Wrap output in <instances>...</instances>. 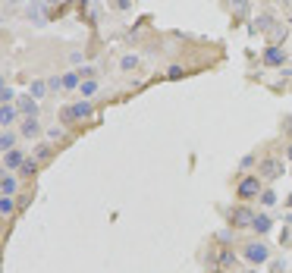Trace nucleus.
I'll return each instance as SVG.
<instances>
[{
  "label": "nucleus",
  "instance_id": "13",
  "mask_svg": "<svg viewBox=\"0 0 292 273\" xmlns=\"http://www.w3.org/2000/svg\"><path fill=\"white\" fill-rule=\"evenodd\" d=\"M48 88H50V85H48V82H41V79H38V82H32V85H29V95L35 97V101H41V97L48 95Z\"/></svg>",
  "mask_w": 292,
  "mask_h": 273
},
{
  "label": "nucleus",
  "instance_id": "22",
  "mask_svg": "<svg viewBox=\"0 0 292 273\" xmlns=\"http://www.w3.org/2000/svg\"><path fill=\"white\" fill-rule=\"evenodd\" d=\"M261 204H264V208H274V204H276V195H274V192H261Z\"/></svg>",
  "mask_w": 292,
  "mask_h": 273
},
{
  "label": "nucleus",
  "instance_id": "17",
  "mask_svg": "<svg viewBox=\"0 0 292 273\" xmlns=\"http://www.w3.org/2000/svg\"><path fill=\"white\" fill-rule=\"evenodd\" d=\"M79 82H82V76H79V69H72V72H66V76H63V88H76Z\"/></svg>",
  "mask_w": 292,
  "mask_h": 273
},
{
  "label": "nucleus",
  "instance_id": "23",
  "mask_svg": "<svg viewBox=\"0 0 292 273\" xmlns=\"http://www.w3.org/2000/svg\"><path fill=\"white\" fill-rule=\"evenodd\" d=\"M35 170H38V163H35V161H25L22 166H19V173H22V176H32Z\"/></svg>",
  "mask_w": 292,
  "mask_h": 273
},
{
  "label": "nucleus",
  "instance_id": "20",
  "mask_svg": "<svg viewBox=\"0 0 292 273\" xmlns=\"http://www.w3.org/2000/svg\"><path fill=\"white\" fill-rule=\"evenodd\" d=\"M0 101H3V104H13V101H16V91H13L10 85H3V88H0Z\"/></svg>",
  "mask_w": 292,
  "mask_h": 273
},
{
  "label": "nucleus",
  "instance_id": "18",
  "mask_svg": "<svg viewBox=\"0 0 292 273\" xmlns=\"http://www.w3.org/2000/svg\"><path fill=\"white\" fill-rule=\"evenodd\" d=\"M95 91H97V82H95V79H85V82H82V97L88 101V97L95 95Z\"/></svg>",
  "mask_w": 292,
  "mask_h": 273
},
{
  "label": "nucleus",
  "instance_id": "24",
  "mask_svg": "<svg viewBox=\"0 0 292 273\" xmlns=\"http://www.w3.org/2000/svg\"><path fill=\"white\" fill-rule=\"evenodd\" d=\"M233 3V13H245L248 10V0H229Z\"/></svg>",
  "mask_w": 292,
  "mask_h": 273
},
{
  "label": "nucleus",
  "instance_id": "26",
  "mask_svg": "<svg viewBox=\"0 0 292 273\" xmlns=\"http://www.w3.org/2000/svg\"><path fill=\"white\" fill-rule=\"evenodd\" d=\"M167 76H170V79H179V76H182V66H170Z\"/></svg>",
  "mask_w": 292,
  "mask_h": 273
},
{
  "label": "nucleus",
  "instance_id": "30",
  "mask_svg": "<svg viewBox=\"0 0 292 273\" xmlns=\"http://www.w3.org/2000/svg\"><path fill=\"white\" fill-rule=\"evenodd\" d=\"M286 132H292V119H289V123H286Z\"/></svg>",
  "mask_w": 292,
  "mask_h": 273
},
{
  "label": "nucleus",
  "instance_id": "25",
  "mask_svg": "<svg viewBox=\"0 0 292 273\" xmlns=\"http://www.w3.org/2000/svg\"><path fill=\"white\" fill-rule=\"evenodd\" d=\"M79 76H82V79H95V66H82V69H79Z\"/></svg>",
  "mask_w": 292,
  "mask_h": 273
},
{
  "label": "nucleus",
  "instance_id": "5",
  "mask_svg": "<svg viewBox=\"0 0 292 273\" xmlns=\"http://www.w3.org/2000/svg\"><path fill=\"white\" fill-rule=\"evenodd\" d=\"M236 192H239V198H255L258 192H261V179H258V176H245L242 182H239Z\"/></svg>",
  "mask_w": 292,
  "mask_h": 273
},
{
  "label": "nucleus",
  "instance_id": "6",
  "mask_svg": "<svg viewBox=\"0 0 292 273\" xmlns=\"http://www.w3.org/2000/svg\"><path fill=\"white\" fill-rule=\"evenodd\" d=\"M25 161H29V157H25L19 148H13V151H6V154H3V166H6V170H19Z\"/></svg>",
  "mask_w": 292,
  "mask_h": 273
},
{
  "label": "nucleus",
  "instance_id": "15",
  "mask_svg": "<svg viewBox=\"0 0 292 273\" xmlns=\"http://www.w3.org/2000/svg\"><path fill=\"white\" fill-rule=\"evenodd\" d=\"M119 69H123V72H132V69H138V57H135V54H126L123 60H119Z\"/></svg>",
  "mask_w": 292,
  "mask_h": 273
},
{
  "label": "nucleus",
  "instance_id": "27",
  "mask_svg": "<svg viewBox=\"0 0 292 273\" xmlns=\"http://www.w3.org/2000/svg\"><path fill=\"white\" fill-rule=\"evenodd\" d=\"M35 154H38V157H48V154H50V145H38Z\"/></svg>",
  "mask_w": 292,
  "mask_h": 273
},
{
  "label": "nucleus",
  "instance_id": "14",
  "mask_svg": "<svg viewBox=\"0 0 292 273\" xmlns=\"http://www.w3.org/2000/svg\"><path fill=\"white\" fill-rule=\"evenodd\" d=\"M270 226H274V220H270L267 214H258V217H255V226H251V229H255V232H270Z\"/></svg>",
  "mask_w": 292,
  "mask_h": 273
},
{
  "label": "nucleus",
  "instance_id": "28",
  "mask_svg": "<svg viewBox=\"0 0 292 273\" xmlns=\"http://www.w3.org/2000/svg\"><path fill=\"white\" fill-rule=\"evenodd\" d=\"M44 6H57V3H63V0H41Z\"/></svg>",
  "mask_w": 292,
  "mask_h": 273
},
{
  "label": "nucleus",
  "instance_id": "2",
  "mask_svg": "<svg viewBox=\"0 0 292 273\" xmlns=\"http://www.w3.org/2000/svg\"><path fill=\"white\" fill-rule=\"evenodd\" d=\"M242 255H245V261L248 264H264V261H270V248L264 242H248L242 248Z\"/></svg>",
  "mask_w": 292,
  "mask_h": 273
},
{
  "label": "nucleus",
  "instance_id": "32",
  "mask_svg": "<svg viewBox=\"0 0 292 273\" xmlns=\"http://www.w3.org/2000/svg\"><path fill=\"white\" fill-rule=\"evenodd\" d=\"M10 3H22V0H10Z\"/></svg>",
  "mask_w": 292,
  "mask_h": 273
},
{
  "label": "nucleus",
  "instance_id": "19",
  "mask_svg": "<svg viewBox=\"0 0 292 273\" xmlns=\"http://www.w3.org/2000/svg\"><path fill=\"white\" fill-rule=\"evenodd\" d=\"M13 210H16V201H13V198H0V214L10 217Z\"/></svg>",
  "mask_w": 292,
  "mask_h": 273
},
{
  "label": "nucleus",
  "instance_id": "29",
  "mask_svg": "<svg viewBox=\"0 0 292 273\" xmlns=\"http://www.w3.org/2000/svg\"><path fill=\"white\" fill-rule=\"evenodd\" d=\"M116 6H119V10H126V6H129V0H116Z\"/></svg>",
  "mask_w": 292,
  "mask_h": 273
},
{
  "label": "nucleus",
  "instance_id": "35",
  "mask_svg": "<svg viewBox=\"0 0 292 273\" xmlns=\"http://www.w3.org/2000/svg\"><path fill=\"white\" fill-rule=\"evenodd\" d=\"M289 3H292V0H289Z\"/></svg>",
  "mask_w": 292,
  "mask_h": 273
},
{
  "label": "nucleus",
  "instance_id": "8",
  "mask_svg": "<svg viewBox=\"0 0 292 273\" xmlns=\"http://www.w3.org/2000/svg\"><path fill=\"white\" fill-rule=\"evenodd\" d=\"M16 107H13V104H3V107H0V126H3V129H10L13 123H16Z\"/></svg>",
  "mask_w": 292,
  "mask_h": 273
},
{
  "label": "nucleus",
  "instance_id": "7",
  "mask_svg": "<svg viewBox=\"0 0 292 273\" xmlns=\"http://www.w3.org/2000/svg\"><path fill=\"white\" fill-rule=\"evenodd\" d=\"M16 110L19 113H22V116H35L38 119V101H35V97H19V101H16Z\"/></svg>",
  "mask_w": 292,
  "mask_h": 273
},
{
  "label": "nucleus",
  "instance_id": "12",
  "mask_svg": "<svg viewBox=\"0 0 292 273\" xmlns=\"http://www.w3.org/2000/svg\"><path fill=\"white\" fill-rule=\"evenodd\" d=\"M38 132H41V123H38L35 116H25V119H22V135L32 138V135H38Z\"/></svg>",
  "mask_w": 292,
  "mask_h": 273
},
{
  "label": "nucleus",
  "instance_id": "31",
  "mask_svg": "<svg viewBox=\"0 0 292 273\" xmlns=\"http://www.w3.org/2000/svg\"><path fill=\"white\" fill-rule=\"evenodd\" d=\"M286 223H292V214H289V217H286Z\"/></svg>",
  "mask_w": 292,
  "mask_h": 273
},
{
  "label": "nucleus",
  "instance_id": "4",
  "mask_svg": "<svg viewBox=\"0 0 292 273\" xmlns=\"http://www.w3.org/2000/svg\"><path fill=\"white\" fill-rule=\"evenodd\" d=\"M255 217L258 214H251L248 208H236L233 214H229V223H233L236 229H245V226H255Z\"/></svg>",
  "mask_w": 292,
  "mask_h": 273
},
{
  "label": "nucleus",
  "instance_id": "3",
  "mask_svg": "<svg viewBox=\"0 0 292 273\" xmlns=\"http://www.w3.org/2000/svg\"><path fill=\"white\" fill-rule=\"evenodd\" d=\"M258 170H261V179H280L283 176V163L276 161V157H267V161H261V166H258Z\"/></svg>",
  "mask_w": 292,
  "mask_h": 273
},
{
  "label": "nucleus",
  "instance_id": "33",
  "mask_svg": "<svg viewBox=\"0 0 292 273\" xmlns=\"http://www.w3.org/2000/svg\"><path fill=\"white\" fill-rule=\"evenodd\" d=\"M289 208H292V195H289Z\"/></svg>",
  "mask_w": 292,
  "mask_h": 273
},
{
  "label": "nucleus",
  "instance_id": "11",
  "mask_svg": "<svg viewBox=\"0 0 292 273\" xmlns=\"http://www.w3.org/2000/svg\"><path fill=\"white\" fill-rule=\"evenodd\" d=\"M283 60H286V50H280V48H267V54H264V63H270V66H280Z\"/></svg>",
  "mask_w": 292,
  "mask_h": 273
},
{
  "label": "nucleus",
  "instance_id": "10",
  "mask_svg": "<svg viewBox=\"0 0 292 273\" xmlns=\"http://www.w3.org/2000/svg\"><path fill=\"white\" fill-rule=\"evenodd\" d=\"M0 192H3V198H16V192H19L16 176H3V182H0Z\"/></svg>",
  "mask_w": 292,
  "mask_h": 273
},
{
  "label": "nucleus",
  "instance_id": "9",
  "mask_svg": "<svg viewBox=\"0 0 292 273\" xmlns=\"http://www.w3.org/2000/svg\"><path fill=\"white\" fill-rule=\"evenodd\" d=\"M29 19L35 25H44V3H41V0H32V3H29Z\"/></svg>",
  "mask_w": 292,
  "mask_h": 273
},
{
  "label": "nucleus",
  "instance_id": "16",
  "mask_svg": "<svg viewBox=\"0 0 292 273\" xmlns=\"http://www.w3.org/2000/svg\"><path fill=\"white\" fill-rule=\"evenodd\" d=\"M13 145H16V135H13L10 129H3V135H0V148H3V154L13 151Z\"/></svg>",
  "mask_w": 292,
  "mask_h": 273
},
{
  "label": "nucleus",
  "instance_id": "21",
  "mask_svg": "<svg viewBox=\"0 0 292 273\" xmlns=\"http://www.w3.org/2000/svg\"><path fill=\"white\" fill-rule=\"evenodd\" d=\"M255 29L270 32V29H274V19H270V16H258V25H255Z\"/></svg>",
  "mask_w": 292,
  "mask_h": 273
},
{
  "label": "nucleus",
  "instance_id": "1",
  "mask_svg": "<svg viewBox=\"0 0 292 273\" xmlns=\"http://www.w3.org/2000/svg\"><path fill=\"white\" fill-rule=\"evenodd\" d=\"M91 113H95V107H91V101H76V104H69V107H63V113H60V119L63 123H72V119H88Z\"/></svg>",
  "mask_w": 292,
  "mask_h": 273
},
{
  "label": "nucleus",
  "instance_id": "34",
  "mask_svg": "<svg viewBox=\"0 0 292 273\" xmlns=\"http://www.w3.org/2000/svg\"><path fill=\"white\" fill-rule=\"evenodd\" d=\"M289 161H292V148H289Z\"/></svg>",
  "mask_w": 292,
  "mask_h": 273
}]
</instances>
